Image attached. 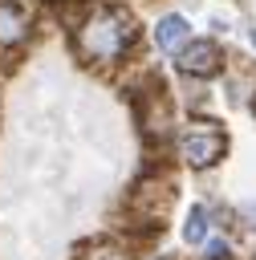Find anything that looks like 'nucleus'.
I'll return each mask as SVG.
<instances>
[{
    "label": "nucleus",
    "instance_id": "6",
    "mask_svg": "<svg viewBox=\"0 0 256 260\" xmlns=\"http://www.w3.org/2000/svg\"><path fill=\"white\" fill-rule=\"evenodd\" d=\"M183 236H187V244H203V240H207V207H199V203L191 207Z\"/></svg>",
    "mask_w": 256,
    "mask_h": 260
},
{
    "label": "nucleus",
    "instance_id": "7",
    "mask_svg": "<svg viewBox=\"0 0 256 260\" xmlns=\"http://www.w3.org/2000/svg\"><path fill=\"white\" fill-rule=\"evenodd\" d=\"M81 260H126V252H122V248H114V244H98V248L81 252Z\"/></svg>",
    "mask_w": 256,
    "mask_h": 260
},
{
    "label": "nucleus",
    "instance_id": "3",
    "mask_svg": "<svg viewBox=\"0 0 256 260\" xmlns=\"http://www.w3.org/2000/svg\"><path fill=\"white\" fill-rule=\"evenodd\" d=\"M175 65H179V73H187V77H215L219 65H223V57H219L215 41H187V45H179Z\"/></svg>",
    "mask_w": 256,
    "mask_h": 260
},
{
    "label": "nucleus",
    "instance_id": "9",
    "mask_svg": "<svg viewBox=\"0 0 256 260\" xmlns=\"http://www.w3.org/2000/svg\"><path fill=\"white\" fill-rule=\"evenodd\" d=\"M252 45H256V32H252Z\"/></svg>",
    "mask_w": 256,
    "mask_h": 260
},
{
    "label": "nucleus",
    "instance_id": "8",
    "mask_svg": "<svg viewBox=\"0 0 256 260\" xmlns=\"http://www.w3.org/2000/svg\"><path fill=\"white\" fill-rule=\"evenodd\" d=\"M207 260H228V244L223 240H211L207 244Z\"/></svg>",
    "mask_w": 256,
    "mask_h": 260
},
{
    "label": "nucleus",
    "instance_id": "5",
    "mask_svg": "<svg viewBox=\"0 0 256 260\" xmlns=\"http://www.w3.org/2000/svg\"><path fill=\"white\" fill-rule=\"evenodd\" d=\"M187 20L183 16H163L158 24H154V41H158V49H179V41L187 37Z\"/></svg>",
    "mask_w": 256,
    "mask_h": 260
},
{
    "label": "nucleus",
    "instance_id": "1",
    "mask_svg": "<svg viewBox=\"0 0 256 260\" xmlns=\"http://www.w3.org/2000/svg\"><path fill=\"white\" fill-rule=\"evenodd\" d=\"M138 37V24L118 4H98L81 24H73V49L85 61H118Z\"/></svg>",
    "mask_w": 256,
    "mask_h": 260
},
{
    "label": "nucleus",
    "instance_id": "10",
    "mask_svg": "<svg viewBox=\"0 0 256 260\" xmlns=\"http://www.w3.org/2000/svg\"><path fill=\"white\" fill-rule=\"evenodd\" d=\"M252 110H256V102H252Z\"/></svg>",
    "mask_w": 256,
    "mask_h": 260
},
{
    "label": "nucleus",
    "instance_id": "2",
    "mask_svg": "<svg viewBox=\"0 0 256 260\" xmlns=\"http://www.w3.org/2000/svg\"><path fill=\"white\" fill-rule=\"evenodd\" d=\"M223 150H228V134H223L215 122H191V126L179 134V154H183L195 171H207L211 162H219Z\"/></svg>",
    "mask_w": 256,
    "mask_h": 260
},
{
    "label": "nucleus",
    "instance_id": "4",
    "mask_svg": "<svg viewBox=\"0 0 256 260\" xmlns=\"http://www.w3.org/2000/svg\"><path fill=\"white\" fill-rule=\"evenodd\" d=\"M24 37H28V12H24L16 0H4V4H0V45L12 49V45H20Z\"/></svg>",
    "mask_w": 256,
    "mask_h": 260
}]
</instances>
